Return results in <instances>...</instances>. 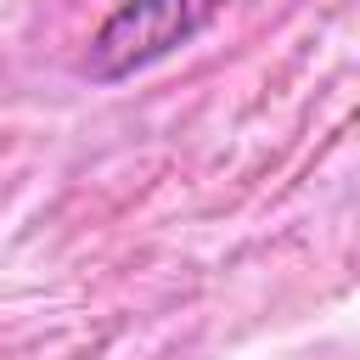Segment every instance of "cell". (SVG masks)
Listing matches in <instances>:
<instances>
[{
    "label": "cell",
    "mask_w": 360,
    "mask_h": 360,
    "mask_svg": "<svg viewBox=\"0 0 360 360\" xmlns=\"http://www.w3.org/2000/svg\"><path fill=\"white\" fill-rule=\"evenodd\" d=\"M231 0H118L101 28L90 34L84 51V73L96 84H124L141 68L174 56L180 45H191L197 34H208L225 17Z\"/></svg>",
    "instance_id": "cell-1"
}]
</instances>
